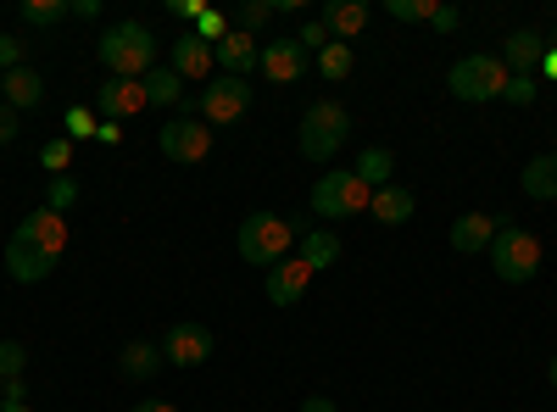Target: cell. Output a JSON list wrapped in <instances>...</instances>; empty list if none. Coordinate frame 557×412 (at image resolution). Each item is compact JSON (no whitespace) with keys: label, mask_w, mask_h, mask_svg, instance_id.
Masks as SVG:
<instances>
[{"label":"cell","mask_w":557,"mask_h":412,"mask_svg":"<svg viewBox=\"0 0 557 412\" xmlns=\"http://www.w3.org/2000/svg\"><path fill=\"white\" fill-rule=\"evenodd\" d=\"M151 57H157V39H151L146 23H112L101 34V67L112 78H146Z\"/></svg>","instance_id":"obj_1"},{"label":"cell","mask_w":557,"mask_h":412,"mask_svg":"<svg viewBox=\"0 0 557 412\" xmlns=\"http://www.w3.org/2000/svg\"><path fill=\"white\" fill-rule=\"evenodd\" d=\"M290 246H296V228H290V217H278V212H251L240 223V235H235V251L246 262H257V267H278L290 257Z\"/></svg>","instance_id":"obj_2"},{"label":"cell","mask_w":557,"mask_h":412,"mask_svg":"<svg viewBox=\"0 0 557 412\" xmlns=\"http://www.w3.org/2000/svg\"><path fill=\"white\" fill-rule=\"evenodd\" d=\"M541 240L530 235V228L519 223H502L496 228V240H491V267H496V279L502 285H530L535 273H541Z\"/></svg>","instance_id":"obj_3"},{"label":"cell","mask_w":557,"mask_h":412,"mask_svg":"<svg viewBox=\"0 0 557 412\" xmlns=\"http://www.w3.org/2000/svg\"><path fill=\"white\" fill-rule=\"evenodd\" d=\"M351 134V112L341 101H312L301 112V157L307 162H330Z\"/></svg>","instance_id":"obj_4"},{"label":"cell","mask_w":557,"mask_h":412,"mask_svg":"<svg viewBox=\"0 0 557 412\" xmlns=\"http://www.w3.org/2000/svg\"><path fill=\"white\" fill-rule=\"evenodd\" d=\"M446 84H451V96H457V101L480 107V101H496L502 89H507V67H502V57L474 51V57H457V62H451Z\"/></svg>","instance_id":"obj_5"},{"label":"cell","mask_w":557,"mask_h":412,"mask_svg":"<svg viewBox=\"0 0 557 412\" xmlns=\"http://www.w3.org/2000/svg\"><path fill=\"white\" fill-rule=\"evenodd\" d=\"M368 201H374V190H368L357 173H335V167H330V173L312 185V212H318L323 223L357 217V212H368Z\"/></svg>","instance_id":"obj_6"},{"label":"cell","mask_w":557,"mask_h":412,"mask_svg":"<svg viewBox=\"0 0 557 412\" xmlns=\"http://www.w3.org/2000/svg\"><path fill=\"white\" fill-rule=\"evenodd\" d=\"M246 107H251V84L246 78H212L201 96H196V112H201V123L207 128H223V123H235V117H246Z\"/></svg>","instance_id":"obj_7"},{"label":"cell","mask_w":557,"mask_h":412,"mask_svg":"<svg viewBox=\"0 0 557 412\" xmlns=\"http://www.w3.org/2000/svg\"><path fill=\"white\" fill-rule=\"evenodd\" d=\"M157 146H162V157L168 162H201L207 151H212V128L201 123V117H173V123H162V134H157Z\"/></svg>","instance_id":"obj_8"},{"label":"cell","mask_w":557,"mask_h":412,"mask_svg":"<svg viewBox=\"0 0 557 412\" xmlns=\"http://www.w3.org/2000/svg\"><path fill=\"white\" fill-rule=\"evenodd\" d=\"M207 357H212V329L207 324H173L168 329L162 362H173V369H201Z\"/></svg>","instance_id":"obj_9"},{"label":"cell","mask_w":557,"mask_h":412,"mask_svg":"<svg viewBox=\"0 0 557 412\" xmlns=\"http://www.w3.org/2000/svg\"><path fill=\"white\" fill-rule=\"evenodd\" d=\"M541 62H546V39H541L535 28H513V34L502 39V67H507V78H535Z\"/></svg>","instance_id":"obj_10"},{"label":"cell","mask_w":557,"mask_h":412,"mask_svg":"<svg viewBox=\"0 0 557 412\" xmlns=\"http://www.w3.org/2000/svg\"><path fill=\"white\" fill-rule=\"evenodd\" d=\"M12 240L62 257V251H67V217H62V212H51V207H39V212H28V217L17 223V235H12Z\"/></svg>","instance_id":"obj_11"},{"label":"cell","mask_w":557,"mask_h":412,"mask_svg":"<svg viewBox=\"0 0 557 412\" xmlns=\"http://www.w3.org/2000/svg\"><path fill=\"white\" fill-rule=\"evenodd\" d=\"M307 62H312V57L301 51V39H268L257 73H268L273 84H296V78L307 73Z\"/></svg>","instance_id":"obj_12"},{"label":"cell","mask_w":557,"mask_h":412,"mask_svg":"<svg viewBox=\"0 0 557 412\" xmlns=\"http://www.w3.org/2000/svg\"><path fill=\"white\" fill-rule=\"evenodd\" d=\"M212 62H218L228 78H246V73H257V62H262V45H257L251 34H240V28H228V34L212 45Z\"/></svg>","instance_id":"obj_13"},{"label":"cell","mask_w":557,"mask_h":412,"mask_svg":"<svg viewBox=\"0 0 557 412\" xmlns=\"http://www.w3.org/2000/svg\"><path fill=\"white\" fill-rule=\"evenodd\" d=\"M307 285H312V267L301 262V257H285V262H278V267H268V301L273 307H296L301 296H307Z\"/></svg>","instance_id":"obj_14"},{"label":"cell","mask_w":557,"mask_h":412,"mask_svg":"<svg viewBox=\"0 0 557 412\" xmlns=\"http://www.w3.org/2000/svg\"><path fill=\"white\" fill-rule=\"evenodd\" d=\"M146 112V78H107L101 84V123H123Z\"/></svg>","instance_id":"obj_15"},{"label":"cell","mask_w":557,"mask_h":412,"mask_svg":"<svg viewBox=\"0 0 557 412\" xmlns=\"http://www.w3.org/2000/svg\"><path fill=\"white\" fill-rule=\"evenodd\" d=\"M7 273H12V285H45V279L57 273V257L39 251V246L12 240V246H7Z\"/></svg>","instance_id":"obj_16"},{"label":"cell","mask_w":557,"mask_h":412,"mask_svg":"<svg viewBox=\"0 0 557 412\" xmlns=\"http://www.w3.org/2000/svg\"><path fill=\"white\" fill-rule=\"evenodd\" d=\"M507 217H491V212H462L457 223H451V246L462 251V257H474V251H491V240H496V228H502Z\"/></svg>","instance_id":"obj_17"},{"label":"cell","mask_w":557,"mask_h":412,"mask_svg":"<svg viewBox=\"0 0 557 412\" xmlns=\"http://www.w3.org/2000/svg\"><path fill=\"white\" fill-rule=\"evenodd\" d=\"M318 23H323V34H330L335 45H351L368 28V7H362V0H330Z\"/></svg>","instance_id":"obj_18"},{"label":"cell","mask_w":557,"mask_h":412,"mask_svg":"<svg viewBox=\"0 0 557 412\" xmlns=\"http://www.w3.org/2000/svg\"><path fill=\"white\" fill-rule=\"evenodd\" d=\"M0 101H7L12 112H34V107L45 101V78H39L34 67L7 73V78H0Z\"/></svg>","instance_id":"obj_19"},{"label":"cell","mask_w":557,"mask_h":412,"mask_svg":"<svg viewBox=\"0 0 557 412\" xmlns=\"http://www.w3.org/2000/svg\"><path fill=\"white\" fill-rule=\"evenodd\" d=\"M184 84L190 78H207V67H212V45L207 39H196V34H178L173 39V62H168Z\"/></svg>","instance_id":"obj_20"},{"label":"cell","mask_w":557,"mask_h":412,"mask_svg":"<svg viewBox=\"0 0 557 412\" xmlns=\"http://www.w3.org/2000/svg\"><path fill=\"white\" fill-rule=\"evenodd\" d=\"M368 212H374V223L396 228V223H407V217H412V190H407V185H385V190H374Z\"/></svg>","instance_id":"obj_21"},{"label":"cell","mask_w":557,"mask_h":412,"mask_svg":"<svg viewBox=\"0 0 557 412\" xmlns=\"http://www.w3.org/2000/svg\"><path fill=\"white\" fill-rule=\"evenodd\" d=\"M519 185H524L530 201H557V157H552V151H546V157H530Z\"/></svg>","instance_id":"obj_22"},{"label":"cell","mask_w":557,"mask_h":412,"mask_svg":"<svg viewBox=\"0 0 557 412\" xmlns=\"http://www.w3.org/2000/svg\"><path fill=\"white\" fill-rule=\"evenodd\" d=\"M157 369H162V346H151V340H128L123 357H117V374L123 379H151Z\"/></svg>","instance_id":"obj_23"},{"label":"cell","mask_w":557,"mask_h":412,"mask_svg":"<svg viewBox=\"0 0 557 412\" xmlns=\"http://www.w3.org/2000/svg\"><path fill=\"white\" fill-rule=\"evenodd\" d=\"M351 173L362 178L368 190H385V185H396V178H391V173H396V157H391L385 146H368V151L357 157V167H351Z\"/></svg>","instance_id":"obj_24"},{"label":"cell","mask_w":557,"mask_h":412,"mask_svg":"<svg viewBox=\"0 0 557 412\" xmlns=\"http://www.w3.org/2000/svg\"><path fill=\"white\" fill-rule=\"evenodd\" d=\"M146 107H184V78L173 67H151L146 73Z\"/></svg>","instance_id":"obj_25"},{"label":"cell","mask_w":557,"mask_h":412,"mask_svg":"<svg viewBox=\"0 0 557 412\" xmlns=\"http://www.w3.org/2000/svg\"><path fill=\"white\" fill-rule=\"evenodd\" d=\"M301 262L318 273V267H335L341 262V240L330 235V228H307L301 235Z\"/></svg>","instance_id":"obj_26"},{"label":"cell","mask_w":557,"mask_h":412,"mask_svg":"<svg viewBox=\"0 0 557 412\" xmlns=\"http://www.w3.org/2000/svg\"><path fill=\"white\" fill-rule=\"evenodd\" d=\"M73 7H67V0H23V7H17V17L28 23V28H51V23H62Z\"/></svg>","instance_id":"obj_27"},{"label":"cell","mask_w":557,"mask_h":412,"mask_svg":"<svg viewBox=\"0 0 557 412\" xmlns=\"http://www.w3.org/2000/svg\"><path fill=\"white\" fill-rule=\"evenodd\" d=\"M351 45H323V51H318V73L323 78H330V84H341V78H351Z\"/></svg>","instance_id":"obj_28"},{"label":"cell","mask_w":557,"mask_h":412,"mask_svg":"<svg viewBox=\"0 0 557 412\" xmlns=\"http://www.w3.org/2000/svg\"><path fill=\"white\" fill-rule=\"evenodd\" d=\"M268 23H273V0H246V7H235V28H240V34L257 39Z\"/></svg>","instance_id":"obj_29"},{"label":"cell","mask_w":557,"mask_h":412,"mask_svg":"<svg viewBox=\"0 0 557 412\" xmlns=\"http://www.w3.org/2000/svg\"><path fill=\"white\" fill-rule=\"evenodd\" d=\"M228 28H235V17H228V12H201L190 34H196V39H207V45H218V39H223Z\"/></svg>","instance_id":"obj_30"},{"label":"cell","mask_w":557,"mask_h":412,"mask_svg":"<svg viewBox=\"0 0 557 412\" xmlns=\"http://www.w3.org/2000/svg\"><path fill=\"white\" fill-rule=\"evenodd\" d=\"M23 362H28V351H23L17 340H0V385L23 379Z\"/></svg>","instance_id":"obj_31"},{"label":"cell","mask_w":557,"mask_h":412,"mask_svg":"<svg viewBox=\"0 0 557 412\" xmlns=\"http://www.w3.org/2000/svg\"><path fill=\"white\" fill-rule=\"evenodd\" d=\"M39 162H45V173H51V178H62L67 162H73V140H51V146L39 151Z\"/></svg>","instance_id":"obj_32"},{"label":"cell","mask_w":557,"mask_h":412,"mask_svg":"<svg viewBox=\"0 0 557 412\" xmlns=\"http://www.w3.org/2000/svg\"><path fill=\"white\" fill-rule=\"evenodd\" d=\"M391 17H401V23H430V17H435V0H391Z\"/></svg>","instance_id":"obj_33"},{"label":"cell","mask_w":557,"mask_h":412,"mask_svg":"<svg viewBox=\"0 0 557 412\" xmlns=\"http://www.w3.org/2000/svg\"><path fill=\"white\" fill-rule=\"evenodd\" d=\"M45 207H51V212L78 207V185H73V178H51V190H45Z\"/></svg>","instance_id":"obj_34"},{"label":"cell","mask_w":557,"mask_h":412,"mask_svg":"<svg viewBox=\"0 0 557 412\" xmlns=\"http://www.w3.org/2000/svg\"><path fill=\"white\" fill-rule=\"evenodd\" d=\"M96 128H101V117H96V112H84V107H73V112H67V140H96Z\"/></svg>","instance_id":"obj_35"},{"label":"cell","mask_w":557,"mask_h":412,"mask_svg":"<svg viewBox=\"0 0 557 412\" xmlns=\"http://www.w3.org/2000/svg\"><path fill=\"white\" fill-rule=\"evenodd\" d=\"M535 78H507V89H502V101H513V107H535Z\"/></svg>","instance_id":"obj_36"},{"label":"cell","mask_w":557,"mask_h":412,"mask_svg":"<svg viewBox=\"0 0 557 412\" xmlns=\"http://www.w3.org/2000/svg\"><path fill=\"white\" fill-rule=\"evenodd\" d=\"M17 67H23V45H17L12 34H0V78L17 73Z\"/></svg>","instance_id":"obj_37"},{"label":"cell","mask_w":557,"mask_h":412,"mask_svg":"<svg viewBox=\"0 0 557 412\" xmlns=\"http://www.w3.org/2000/svg\"><path fill=\"white\" fill-rule=\"evenodd\" d=\"M296 39H301V51H323V45H335L330 34H323V23H318V17H312V23H307Z\"/></svg>","instance_id":"obj_38"},{"label":"cell","mask_w":557,"mask_h":412,"mask_svg":"<svg viewBox=\"0 0 557 412\" xmlns=\"http://www.w3.org/2000/svg\"><path fill=\"white\" fill-rule=\"evenodd\" d=\"M168 12H173V17H184V23L196 28V17H201L207 7H201V0H168Z\"/></svg>","instance_id":"obj_39"},{"label":"cell","mask_w":557,"mask_h":412,"mask_svg":"<svg viewBox=\"0 0 557 412\" xmlns=\"http://www.w3.org/2000/svg\"><path fill=\"white\" fill-rule=\"evenodd\" d=\"M12 140H17V112L0 101V146H12Z\"/></svg>","instance_id":"obj_40"},{"label":"cell","mask_w":557,"mask_h":412,"mask_svg":"<svg viewBox=\"0 0 557 412\" xmlns=\"http://www.w3.org/2000/svg\"><path fill=\"white\" fill-rule=\"evenodd\" d=\"M430 28H435V34H457V7H435Z\"/></svg>","instance_id":"obj_41"},{"label":"cell","mask_w":557,"mask_h":412,"mask_svg":"<svg viewBox=\"0 0 557 412\" xmlns=\"http://www.w3.org/2000/svg\"><path fill=\"white\" fill-rule=\"evenodd\" d=\"M0 401H28V390H23V379H7V385H0Z\"/></svg>","instance_id":"obj_42"},{"label":"cell","mask_w":557,"mask_h":412,"mask_svg":"<svg viewBox=\"0 0 557 412\" xmlns=\"http://www.w3.org/2000/svg\"><path fill=\"white\" fill-rule=\"evenodd\" d=\"M301 412H341V407H335L330 396H307V401H301Z\"/></svg>","instance_id":"obj_43"},{"label":"cell","mask_w":557,"mask_h":412,"mask_svg":"<svg viewBox=\"0 0 557 412\" xmlns=\"http://www.w3.org/2000/svg\"><path fill=\"white\" fill-rule=\"evenodd\" d=\"M134 412H178L173 401H134Z\"/></svg>","instance_id":"obj_44"},{"label":"cell","mask_w":557,"mask_h":412,"mask_svg":"<svg viewBox=\"0 0 557 412\" xmlns=\"http://www.w3.org/2000/svg\"><path fill=\"white\" fill-rule=\"evenodd\" d=\"M0 412H34L28 401H0Z\"/></svg>","instance_id":"obj_45"},{"label":"cell","mask_w":557,"mask_h":412,"mask_svg":"<svg viewBox=\"0 0 557 412\" xmlns=\"http://www.w3.org/2000/svg\"><path fill=\"white\" fill-rule=\"evenodd\" d=\"M541 67H546V78H557V51H546V62H541Z\"/></svg>","instance_id":"obj_46"},{"label":"cell","mask_w":557,"mask_h":412,"mask_svg":"<svg viewBox=\"0 0 557 412\" xmlns=\"http://www.w3.org/2000/svg\"><path fill=\"white\" fill-rule=\"evenodd\" d=\"M546 379H552V390H557V357H552V369H546Z\"/></svg>","instance_id":"obj_47"}]
</instances>
